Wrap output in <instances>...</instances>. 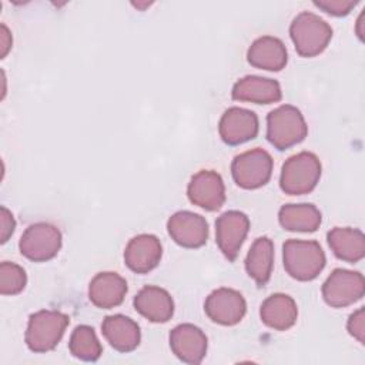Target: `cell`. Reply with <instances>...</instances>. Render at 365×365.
<instances>
[{"instance_id":"obj_1","label":"cell","mask_w":365,"mask_h":365,"mask_svg":"<svg viewBox=\"0 0 365 365\" xmlns=\"http://www.w3.org/2000/svg\"><path fill=\"white\" fill-rule=\"evenodd\" d=\"M285 271L298 281H311L325 267V254L317 241L288 240L282 245Z\"/></svg>"},{"instance_id":"obj_2","label":"cell","mask_w":365,"mask_h":365,"mask_svg":"<svg viewBox=\"0 0 365 365\" xmlns=\"http://www.w3.org/2000/svg\"><path fill=\"white\" fill-rule=\"evenodd\" d=\"M289 36L299 56L314 57L327 48L332 37V29L319 16L301 11L289 26Z\"/></svg>"},{"instance_id":"obj_3","label":"cell","mask_w":365,"mask_h":365,"mask_svg":"<svg viewBox=\"0 0 365 365\" xmlns=\"http://www.w3.org/2000/svg\"><path fill=\"white\" fill-rule=\"evenodd\" d=\"M70 319L54 309H41L30 315L26 329V344L33 352H47L56 348L64 335Z\"/></svg>"},{"instance_id":"obj_4","label":"cell","mask_w":365,"mask_h":365,"mask_svg":"<svg viewBox=\"0 0 365 365\" xmlns=\"http://www.w3.org/2000/svg\"><path fill=\"white\" fill-rule=\"evenodd\" d=\"M307 133L304 115L294 106H279L267 115V138L277 150H285L301 143Z\"/></svg>"},{"instance_id":"obj_5","label":"cell","mask_w":365,"mask_h":365,"mask_svg":"<svg viewBox=\"0 0 365 365\" xmlns=\"http://www.w3.org/2000/svg\"><path fill=\"white\" fill-rule=\"evenodd\" d=\"M321 177V163L312 153L302 151L289 157L281 170L279 185L285 194L301 195L311 192Z\"/></svg>"},{"instance_id":"obj_6","label":"cell","mask_w":365,"mask_h":365,"mask_svg":"<svg viewBox=\"0 0 365 365\" xmlns=\"http://www.w3.org/2000/svg\"><path fill=\"white\" fill-rule=\"evenodd\" d=\"M232 178L238 187L255 190L268 182L272 173V158L262 148L248 150L232 160Z\"/></svg>"},{"instance_id":"obj_7","label":"cell","mask_w":365,"mask_h":365,"mask_svg":"<svg viewBox=\"0 0 365 365\" xmlns=\"http://www.w3.org/2000/svg\"><path fill=\"white\" fill-rule=\"evenodd\" d=\"M19 248L21 255L34 262H43L54 258L61 248L60 230L48 222H37L26 228Z\"/></svg>"},{"instance_id":"obj_8","label":"cell","mask_w":365,"mask_h":365,"mask_svg":"<svg viewBox=\"0 0 365 365\" xmlns=\"http://www.w3.org/2000/svg\"><path fill=\"white\" fill-rule=\"evenodd\" d=\"M365 281L361 272L336 268L322 285L324 301L334 308H344L364 297Z\"/></svg>"},{"instance_id":"obj_9","label":"cell","mask_w":365,"mask_h":365,"mask_svg":"<svg viewBox=\"0 0 365 365\" xmlns=\"http://www.w3.org/2000/svg\"><path fill=\"white\" fill-rule=\"evenodd\" d=\"M188 200L207 211H217L225 201V187L221 175L212 170H201L192 175L187 187Z\"/></svg>"},{"instance_id":"obj_10","label":"cell","mask_w":365,"mask_h":365,"mask_svg":"<svg viewBox=\"0 0 365 365\" xmlns=\"http://www.w3.org/2000/svg\"><path fill=\"white\" fill-rule=\"evenodd\" d=\"M207 317L220 325L238 324L247 311L244 297L231 288H218L212 291L204 304Z\"/></svg>"},{"instance_id":"obj_11","label":"cell","mask_w":365,"mask_h":365,"mask_svg":"<svg viewBox=\"0 0 365 365\" xmlns=\"http://www.w3.org/2000/svg\"><path fill=\"white\" fill-rule=\"evenodd\" d=\"M250 220L241 211H227L215 221V237L221 252L230 261H234L248 234Z\"/></svg>"},{"instance_id":"obj_12","label":"cell","mask_w":365,"mask_h":365,"mask_svg":"<svg viewBox=\"0 0 365 365\" xmlns=\"http://www.w3.org/2000/svg\"><path fill=\"white\" fill-rule=\"evenodd\" d=\"M171 238L181 247L198 248L207 242L208 224L204 217L191 211H178L167 221Z\"/></svg>"},{"instance_id":"obj_13","label":"cell","mask_w":365,"mask_h":365,"mask_svg":"<svg viewBox=\"0 0 365 365\" xmlns=\"http://www.w3.org/2000/svg\"><path fill=\"white\" fill-rule=\"evenodd\" d=\"M218 131L224 143L230 145L242 144L257 135L258 117L251 110L231 107L222 114L218 124Z\"/></svg>"},{"instance_id":"obj_14","label":"cell","mask_w":365,"mask_h":365,"mask_svg":"<svg viewBox=\"0 0 365 365\" xmlns=\"http://www.w3.org/2000/svg\"><path fill=\"white\" fill-rule=\"evenodd\" d=\"M161 255L160 240L151 234H140L128 241L124 250V262L131 271L145 274L158 265Z\"/></svg>"},{"instance_id":"obj_15","label":"cell","mask_w":365,"mask_h":365,"mask_svg":"<svg viewBox=\"0 0 365 365\" xmlns=\"http://www.w3.org/2000/svg\"><path fill=\"white\" fill-rule=\"evenodd\" d=\"M207 336L192 324L177 325L170 334L174 355L187 364H200L207 354Z\"/></svg>"},{"instance_id":"obj_16","label":"cell","mask_w":365,"mask_h":365,"mask_svg":"<svg viewBox=\"0 0 365 365\" xmlns=\"http://www.w3.org/2000/svg\"><path fill=\"white\" fill-rule=\"evenodd\" d=\"M231 96L237 101L271 104L279 101L282 93L277 80L259 76H245L234 84Z\"/></svg>"},{"instance_id":"obj_17","label":"cell","mask_w":365,"mask_h":365,"mask_svg":"<svg viewBox=\"0 0 365 365\" xmlns=\"http://www.w3.org/2000/svg\"><path fill=\"white\" fill-rule=\"evenodd\" d=\"M127 294V282L117 272H100L88 285L90 301L103 309L120 305Z\"/></svg>"},{"instance_id":"obj_18","label":"cell","mask_w":365,"mask_h":365,"mask_svg":"<svg viewBox=\"0 0 365 365\" xmlns=\"http://www.w3.org/2000/svg\"><path fill=\"white\" fill-rule=\"evenodd\" d=\"M247 60L251 66L269 71H279L285 67L288 54L284 43L272 36L258 37L247 51Z\"/></svg>"},{"instance_id":"obj_19","label":"cell","mask_w":365,"mask_h":365,"mask_svg":"<svg viewBox=\"0 0 365 365\" xmlns=\"http://www.w3.org/2000/svg\"><path fill=\"white\" fill-rule=\"evenodd\" d=\"M134 308L151 322H167L174 314L171 295L154 285H147L134 298Z\"/></svg>"},{"instance_id":"obj_20","label":"cell","mask_w":365,"mask_h":365,"mask_svg":"<svg viewBox=\"0 0 365 365\" xmlns=\"http://www.w3.org/2000/svg\"><path fill=\"white\" fill-rule=\"evenodd\" d=\"M101 331L108 344L120 352L135 349L141 339L137 322L121 314L106 317L101 324Z\"/></svg>"},{"instance_id":"obj_21","label":"cell","mask_w":365,"mask_h":365,"mask_svg":"<svg viewBox=\"0 0 365 365\" xmlns=\"http://www.w3.org/2000/svg\"><path fill=\"white\" fill-rule=\"evenodd\" d=\"M259 315L267 327L277 331H285L295 324L298 308L289 295L272 294L262 302Z\"/></svg>"},{"instance_id":"obj_22","label":"cell","mask_w":365,"mask_h":365,"mask_svg":"<svg viewBox=\"0 0 365 365\" xmlns=\"http://www.w3.org/2000/svg\"><path fill=\"white\" fill-rule=\"evenodd\" d=\"M327 238L332 252L342 261L354 264L365 255V235L361 230L335 227L327 234Z\"/></svg>"},{"instance_id":"obj_23","label":"cell","mask_w":365,"mask_h":365,"mask_svg":"<svg viewBox=\"0 0 365 365\" xmlns=\"http://www.w3.org/2000/svg\"><path fill=\"white\" fill-rule=\"evenodd\" d=\"M274 264V244L268 237H259L251 245L247 258V274L257 282L258 287H264L272 272Z\"/></svg>"},{"instance_id":"obj_24","label":"cell","mask_w":365,"mask_h":365,"mask_svg":"<svg viewBox=\"0 0 365 365\" xmlns=\"http://www.w3.org/2000/svg\"><path fill=\"white\" fill-rule=\"evenodd\" d=\"M278 220L284 230L312 232L319 228L322 217L312 204H287L279 208Z\"/></svg>"},{"instance_id":"obj_25","label":"cell","mask_w":365,"mask_h":365,"mask_svg":"<svg viewBox=\"0 0 365 365\" xmlns=\"http://www.w3.org/2000/svg\"><path fill=\"white\" fill-rule=\"evenodd\" d=\"M70 352L73 356L81 361H97L103 352L101 344L94 332V329L88 325H78L74 328L68 342Z\"/></svg>"},{"instance_id":"obj_26","label":"cell","mask_w":365,"mask_h":365,"mask_svg":"<svg viewBox=\"0 0 365 365\" xmlns=\"http://www.w3.org/2000/svg\"><path fill=\"white\" fill-rule=\"evenodd\" d=\"M26 271L14 264L4 261L0 264V292L1 295H16L26 287Z\"/></svg>"},{"instance_id":"obj_27","label":"cell","mask_w":365,"mask_h":365,"mask_svg":"<svg viewBox=\"0 0 365 365\" xmlns=\"http://www.w3.org/2000/svg\"><path fill=\"white\" fill-rule=\"evenodd\" d=\"M314 4L332 16H345L352 10V7H355L356 1L355 0H319V1H314Z\"/></svg>"},{"instance_id":"obj_28","label":"cell","mask_w":365,"mask_h":365,"mask_svg":"<svg viewBox=\"0 0 365 365\" xmlns=\"http://www.w3.org/2000/svg\"><path fill=\"white\" fill-rule=\"evenodd\" d=\"M346 329L361 344L365 342V309L364 308H359L349 315L346 322Z\"/></svg>"},{"instance_id":"obj_29","label":"cell","mask_w":365,"mask_h":365,"mask_svg":"<svg viewBox=\"0 0 365 365\" xmlns=\"http://www.w3.org/2000/svg\"><path fill=\"white\" fill-rule=\"evenodd\" d=\"M16 227V221L13 218V214L6 208L1 207L0 208V241L1 244H4L9 237L13 234Z\"/></svg>"},{"instance_id":"obj_30","label":"cell","mask_w":365,"mask_h":365,"mask_svg":"<svg viewBox=\"0 0 365 365\" xmlns=\"http://www.w3.org/2000/svg\"><path fill=\"white\" fill-rule=\"evenodd\" d=\"M0 41H1V58L6 57V54L9 53V50L11 48V34L9 31V29L1 24V31H0Z\"/></svg>"},{"instance_id":"obj_31","label":"cell","mask_w":365,"mask_h":365,"mask_svg":"<svg viewBox=\"0 0 365 365\" xmlns=\"http://www.w3.org/2000/svg\"><path fill=\"white\" fill-rule=\"evenodd\" d=\"M364 10H362V13H361V16L358 17V20H356V27H355V31H356V34H358V37L361 38V40H364Z\"/></svg>"}]
</instances>
